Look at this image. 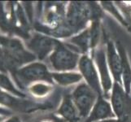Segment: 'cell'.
Wrapping results in <instances>:
<instances>
[{"label":"cell","mask_w":131,"mask_h":122,"mask_svg":"<svg viewBox=\"0 0 131 122\" xmlns=\"http://www.w3.org/2000/svg\"><path fill=\"white\" fill-rule=\"evenodd\" d=\"M51 77L54 83L63 87L78 85L83 81L82 75L78 71L70 72H51Z\"/></svg>","instance_id":"obj_15"},{"label":"cell","mask_w":131,"mask_h":122,"mask_svg":"<svg viewBox=\"0 0 131 122\" xmlns=\"http://www.w3.org/2000/svg\"><path fill=\"white\" fill-rule=\"evenodd\" d=\"M82 55L66 42L60 41L49 56V61L54 72H70L78 69Z\"/></svg>","instance_id":"obj_2"},{"label":"cell","mask_w":131,"mask_h":122,"mask_svg":"<svg viewBox=\"0 0 131 122\" xmlns=\"http://www.w3.org/2000/svg\"><path fill=\"white\" fill-rule=\"evenodd\" d=\"M102 12L99 3L94 2H69L66 9L65 25L74 36L86 29L92 20L101 19Z\"/></svg>","instance_id":"obj_1"},{"label":"cell","mask_w":131,"mask_h":122,"mask_svg":"<svg viewBox=\"0 0 131 122\" xmlns=\"http://www.w3.org/2000/svg\"><path fill=\"white\" fill-rule=\"evenodd\" d=\"M16 78L22 85L47 82L53 85L51 72L42 62H33L16 71Z\"/></svg>","instance_id":"obj_5"},{"label":"cell","mask_w":131,"mask_h":122,"mask_svg":"<svg viewBox=\"0 0 131 122\" xmlns=\"http://www.w3.org/2000/svg\"><path fill=\"white\" fill-rule=\"evenodd\" d=\"M7 69L8 68H7L5 54L3 52V50L0 48V71L5 72Z\"/></svg>","instance_id":"obj_20"},{"label":"cell","mask_w":131,"mask_h":122,"mask_svg":"<svg viewBox=\"0 0 131 122\" xmlns=\"http://www.w3.org/2000/svg\"><path fill=\"white\" fill-rule=\"evenodd\" d=\"M99 5H100L102 10L103 12H107V14L111 15L114 19L118 21L119 23L122 25L123 27L127 29L129 32L131 33V29L129 28V25L126 22L125 17L123 16L122 13L120 11L119 7H117L115 2H111V1H101L99 2Z\"/></svg>","instance_id":"obj_17"},{"label":"cell","mask_w":131,"mask_h":122,"mask_svg":"<svg viewBox=\"0 0 131 122\" xmlns=\"http://www.w3.org/2000/svg\"><path fill=\"white\" fill-rule=\"evenodd\" d=\"M60 40L44 34H36L28 43V47L40 60H43L53 52Z\"/></svg>","instance_id":"obj_9"},{"label":"cell","mask_w":131,"mask_h":122,"mask_svg":"<svg viewBox=\"0 0 131 122\" xmlns=\"http://www.w3.org/2000/svg\"><path fill=\"white\" fill-rule=\"evenodd\" d=\"M1 120H2V118H1V117H0V121H1Z\"/></svg>","instance_id":"obj_24"},{"label":"cell","mask_w":131,"mask_h":122,"mask_svg":"<svg viewBox=\"0 0 131 122\" xmlns=\"http://www.w3.org/2000/svg\"><path fill=\"white\" fill-rule=\"evenodd\" d=\"M53 90V85L47 82H37L32 84L29 88V92L36 97H44Z\"/></svg>","instance_id":"obj_18"},{"label":"cell","mask_w":131,"mask_h":122,"mask_svg":"<svg viewBox=\"0 0 131 122\" xmlns=\"http://www.w3.org/2000/svg\"><path fill=\"white\" fill-rule=\"evenodd\" d=\"M56 113L65 122H80L82 120L70 94H64Z\"/></svg>","instance_id":"obj_12"},{"label":"cell","mask_w":131,"mask_h":122,"mask_svg":"<svg viewBox=\"0 0 131 122\" xmlns=\"http://www.w3.org/2000/svg\"><path fill=\"white\" fill-rule=\"evenodd\" d=\"M71 47H73L77 51L82 55L90 54L91 55V41H90V34L89 26L86 29L82 30V32L75 34L66 42Z\"/></svg>","instance_id":"obj_14"},{"label":"cell","mask_w":131,"mask_h":122,"mask_svg":"<svg viewBox=\"0 0 131 122\" xmlns=\"http://www.w3.org/2000/svg\"><path fill=\"white\" fill-rule=\"evenodd\" d=\"M83 122H91V121H90L89 119H86V120H83Z\"/></svg>","instance_id":"obj_23"},{"label":"cell","mask_w":131,"mask_h":122,"mask_svg":"<svg viewBox=\"0 0 131 122\" xmlns=\"http://www.w3.org/2000/svg\"><path fill=\"white\" fill-rule=\"evenodd\" d=\"M70 96L79 112L81 119L86 120L92 111L99 94L82 81L76 85Z\"/></svg>","instance_id":"obj_4"},{"label":"cell","mask_w":131,"mask_h":122,"mask_svg":"<svg viewBox=\"0 0 131 122\" xmlns=\"http://www.w3.org/2000/svg\"><path fill=\"white\" fill-rule=\"evenodd\" d=\"M6 122H20V120L17 118V117H16V116H14V117H12V119H10V120H8L7 121H6Z\"/></svg>","instance_id":"obj_22"},{"label":"cell","mask_w":131,"mask_h":122,"mask_svg":"<svg viewBox=\"0 0 131 122\" xmlns=\"http://www.w3.org/2000/svg\"><path fill=\"white\" fill-rule=\"evenodd\" d=\"M78 71L82 75L84 82L99 94V96H103L100 78L91 55L85 54L81 56L78 66Z\"/></svg>","instance_id":"obj_8"},{"label":"cell","mask_w":131,"mask_h":122,"mask_svg":"<svg viewBox=\"0 0 131 122\" xmlns=\"http://www.w3.org/2000/svg\"><path fill=\"white\" fill-rule=\"evenodd\" d=\"M107 61L114 82L122 85L121 81V58L116 47V44L112 40H108L106 43Z\"/></svg>","instance_id":"obj_10"},{"label":"cell","mask_w":131,"mask_h":122,"mask_svg":"<svg viewBox=\"0 0 131 122\" xmlns=\"http://www.w3.org/2000/svg\"><path fill=\"white\" fill-rule=\"evenodd\" d=\"M131 29V5L124 2H115Z\"/></svg>","instance_id":"obj_19"},{"label":"cell","mask_w":131,"mask_h":122,"mask_svg":"<svg viewBox=\"0 0 131 122\" xmlns=\"http://www.w3.org/2000/svg\"><path fill=\"white\" fill-rule=\"evenodd\" d=\"M91 56L93 57V60L99 75V78H100L103 97L109 99L112 89L114 84V81L107 64L106 47L99 46L91 54Z\"/></svg>","instance_id":"obj_7"},{"label":"cell","mask_w":131,"mask_h":122,"mask_svg":"<svg viewBox=\"0 0 131 122\" xmlns=\"http://www.w3.org/2000/svg\"><path fill=\"white\" fill-rule=\"evenodd\" d=\"M109 101L116 118L127 122L131 116V94L126 93L122 85L114 82Z\"/></svg>","instance_id":"obj_6"},{"label":"cell","mask_w":131,"mask_h":122,"mask_svg":"<svg viewBox=\"0 0 131 122\" xmlns=\"http://www.w3.org/2000/svg\"><path fill=\"white\" fill-rule=\"evenodd\" d=\"M116 118L109 99L99 96L87 119L91 122Z\"/></svg>","instance_id":"obj_11"},{"label":"cell","mask_w":131,"mask_h":122,"mask_svg":"<svg viewBox=\"0 0 131 122\" xmlns=\"http://www.w3.org/2000/svg\"><path fill=\"white\" fill-rule=\"evenodd\" d=\"M121 58V81L126 93L131 94V63L125 47L120 42H116Z\"/></svg>","instance_id":"obj_13"},{"label":"cell","mask_w":131,"mask_h":122,"mask_svg":"<svg viewBox=\"0 0 131 122\" xmlns=\"http://www.w3.org/2000/svg\"><path fill=\"white\" fill-rule=\"evenodd\" d=\"M0 103L20 111H29L33 110L34 107H38V106L30 103L29 101L19 100L8 94L2 93H0Z\"/></svg>","instance_id":"obj_16"},{"label":"cell","mask_w":131,"mask_h":122,"mask_svg":"<svg viewBox=\"0 0 131 122\" xmlns=\"http://www.w3.org/2000/svg\"><path fill=\"white\" fill-rule=\"evenodd\" d=\"M0 43L3 45L8 69H16L25 64L33 63L37 59L30 51L26 50L17 39L1 38Z\"/></svg>","instance_id":"obj_3"},{"label":"cell","mask_w":131,"mask_h":122,"mask_svg":"<svg viewBox=\"0 0 131 122\" xmlns=\"http://www.w3.org/2000/svg\"><path fill=\"white\" fill-rule=\"evenodd\" d=\"M95 122H122V121L118 120L117 118H112V119H107V120H99V121H95Z\"/></svg>","instance_id":"obj_21"}]
</instances>
